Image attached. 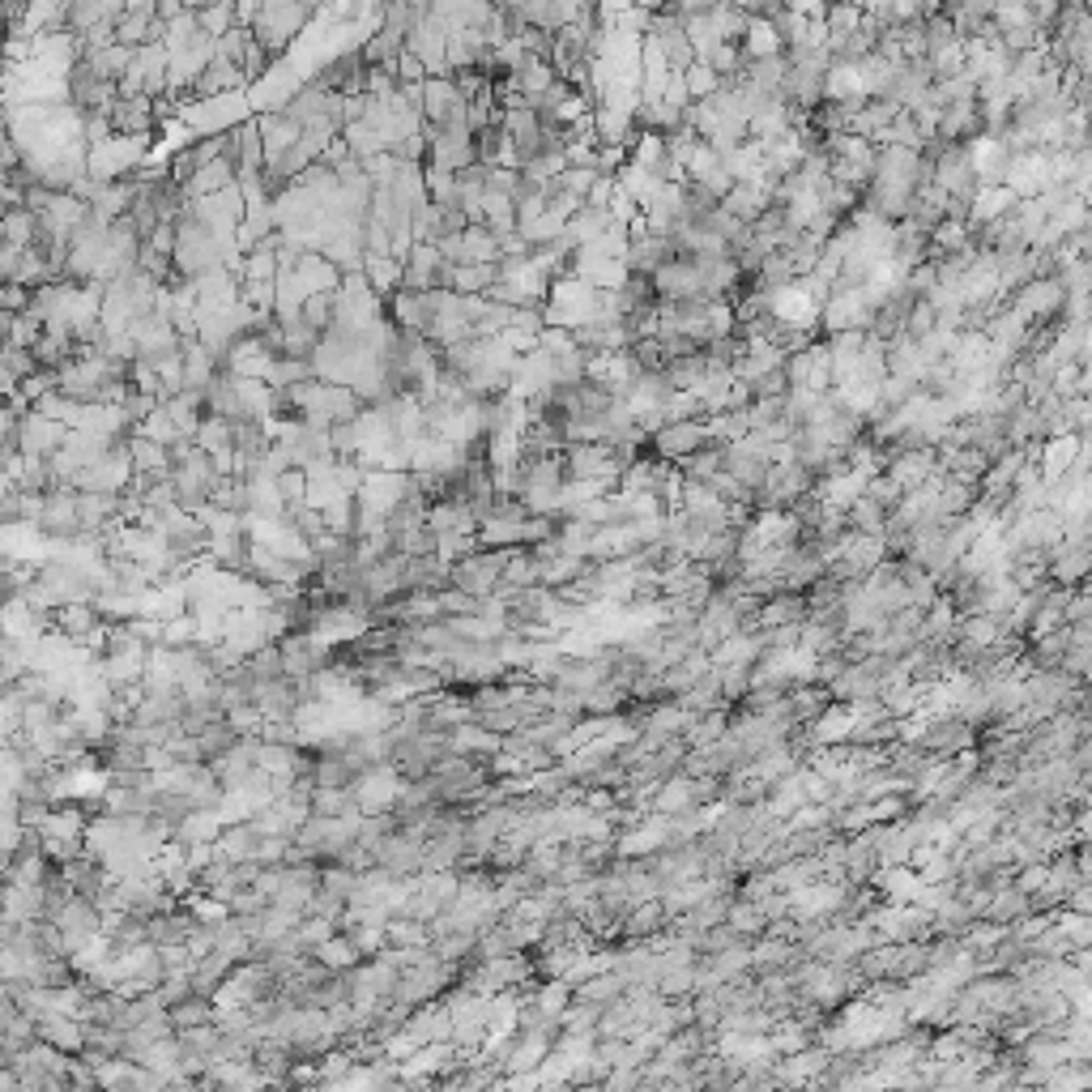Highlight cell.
I'll list each match as a JSON object with an SVG mask.
<instances>
[{
  "instance_id": "52a82bcc",
  "label": "cell",
  "mask_w": 1092,
  "mask_h": 1092,
  "mask_svg": "<svg viewBox=\"0 0 1092 1092\" xmlns=\"http://www.w3.org/2000/svg\"><path fill=\"white\" fill-rule=\"evenodd\" d=\"M1092 30V9L1085 4H1063L1055 26H1050V39H1076V34H1089Z\"/></svg>"
},
{
  "instance_id": "8fae6325",
  "label": "cell",
  "mask_w": 1092,
  "mask_h": 1092,
  "mask_svg": "<svg viewBox=\"0 0 1092 1092\" xmlns=\"http://www.w3.org/2000/svg\"><path fill=\"white\" fill-rule=\"evenodd\" d=\"M828 819H832V806H819V811H815V806H802V811L794 815V828H824Z\"/></svg>"
},
{
  "instance_id": "6da1fadb",
  "label": "cell",
  "mask_w": 1092,
  "mask_h": 1092,
  "mask_svg": "<svg viewBox=\"0 0 1092 1092\" xmlns=\"http://www.w3.org/2000/svg\"><path fill=\"white\" fill-rule=\"evenodd\" d=\"M1012 308L1020 317H1029L1033 325H1046V321H1063V308H1067V287L1059 282V274H1042V278H1029L1025 287L1012 291Z\"/></svg>"
},
{
  "instance_id": "4fadbf2b",
  "label": "cell",
  "mask_w": 1092,
  "mask_h": 1092,
  "mask_svg": "<svg viewBox=\"0 0 1092 1092\" xmlns=\"http://www.w3.org/2000/svg\"><path fill=\"white\" fill-rule=\"evenodd\" d=\"M1085 9H1092V0H1085Z\"/></svg>"
},
{
  "instance_id": "277c9868",
  "label": "cell",
  "mask_w": 1092,
  "mask_h": 1092,
  "mask_svg": "<svg viewBox=\"0 0 1092 1092\" xmlns=\"http://www.w3.org/2000/svg\"><path fill=\"white\" fill-rule=\"evenodd\" d=\"M1080 461V435L1067 431V435H1055V440H1042V452H1037V465H1042V478L1055 482L1063 478L1067 470H1076Z\"/></svg>"
},
{
  "instance_id": "3957f363",
  "label": "cell",
  "mask_w": 1092,
  "mask_h": 1092,
  "mask_svg": "<svg viewBox=\"0 0 1092 1092\" xmlns=\"http://www.w3.org/2000/svg\"><path fill=\"white\" fill-rule=\"evenodd\" d=\"M1089 576H1092V542L1085 534H1067V538L1050 551V581L1076 589V585H1085Z\"/></svg>"
},
{
  "instance_id": "5bb4252c",
  "label": "cell",
  "mask_w": 1092,
  "mask_h": 1092,
  "mask_svg": "<svg viewBox=\"0 0 1092 1092\" xmlns=\"http://www.w3.org/2000/svg\"><path fill=\"white\" fill-rule=\"evenodd\" d=\"M1089 304H1092V291H1089Z\"/></svg>"
},
{
  "instance_id": "7a4b0ae2",
  "label": "cell",
  "mask_w": 1092,
  "mask_h": 1092,
  "mask_svg": "<svg viewBox=\"0 0 1092 1092\" xmlns=\"http://www.w3.org/2000/svg\"><path fill=\"white\" fill-rule=\"evenodd\" d=\"M705 444H713V427L705 418H679V422H666L662 431H653V452L662 461H683L692 452H701Z\"/></svg>"
},
{
  "instance_id": "9c48e42d",
  "label": "cell",
  "mask_w": 1092,
  "mask_h": 1092,
  "mask_svg": "<svg viewBox=\"0 0 1092 1092\" xmlns=\"http://www.w3.org/2000/svg\"><path fill=\"white\" fill-rule=\"evenodd\" d=\"M1046 883H1050V862H1029V871H1020V879H1016V888H1025L1029 896L1042 892Z\"/></svg>"
},
{
  "instance_id": "7c38bea8",
  "label": "cell",
  "mask_w": 1092,
  "mask_h": 1092,
  "mask_svg": "<svg viewBox=\"0 0 1092 1092\" xmlns=\"http://www.w3.org/2000/svg\"><path fill=\"white\" fill-rule=\"evenodd\" d=\"M184 4H188V9H201V4H210V0H184Z\"/></svg>"
},
{
  "instance_id": "8992f818",
  "label": "cell",
  "mask_w": 1092,
  "mask_h": 1092,
  "mask_svg": "<svg viewBox=\"0 0 1092 1092\" xmlns=\"http://www.w3.org/2000/svg\"><path fill=\"white\" fill-rule=\"evenodd\" d=\"M683 81H688V90H692V103H701V98H709V94H718L726 81H722V73L713 68V64H705V60H692L688 68H683Z\"/></svg>"
},
{
  "instance_id": "5b68a950",
  "label": "cell",
  "mask_w": 1092,
  "mask_h": 1092,
  "mask_svg": "<svg viewBox=\"0 0 1092 1092\" xmlns=\"http://www.w3.org/2000/svg\"><path fill=\"white\" fill-rule=\"evenodd\" d=\"M738 47H742L747 60H764V56H781V51H785V39H781V30H776L772 17H751V26H747V34H742Z\"/></svg>"
},
{
  "instance_id": "30bf717a",
  "label": "cell",
  "mask_w": 1092,
  "mask_h": 1092,
  "mask_svg": "<svg viewBox=\"0 0 1092 1092\" xmlns=\"http://www.w3.org/2000/svg\"><path fill=\"white\" fill-rule=\"evenodd\" d=\"M1059 9H1063V0H1029V13H1033V21H1037L1046 34H1050V26H1055Z\"/></svg>"
},
{
  "instance_id": "ba28073f",
  "label": "cell",
  "mask_w": 1092,
  "mask_h": 1092,
  "mask_svg": "<svg viewBox=\"0 0 1092 1092\" xmlns=\"http://www.w3.org/2000/svg\"><path fill=\"white\" fill-rule=\"evenodd\" d=\"M764 905H729L726 922L738 930V935H755V930H764Z\"/></svg>"
}]
</instances>
